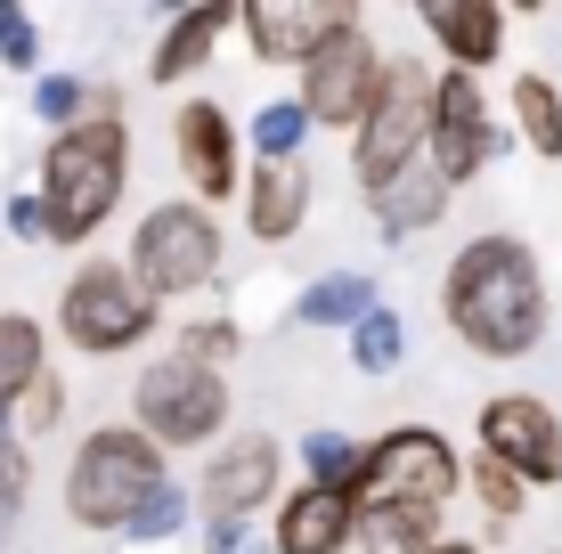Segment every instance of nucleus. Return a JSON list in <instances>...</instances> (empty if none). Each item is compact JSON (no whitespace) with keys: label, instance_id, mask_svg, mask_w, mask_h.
Masks as SVG:
<instances>
[{"label":"nucleus","instance_id":"obj_9","mask_svg":"<svg viewBox=\"0 0 562 554\" xmlns=\"http://www.w3.org/2000/svg\"><path fill=\"white\" fill-rule=\"evenodd\" d=\"M375 90H383V49L367 42V25L351 16L342 33H326L318 49L302 57V114H310V131H359L367 123V106H375Z\"/></svg>","mask_w":562,"mask_h":554},{"label":"nucleus","instance_id":"obj_29","mask_svg":"<svg viewBox=\"0 0 562 554\" xmlns=\"http://www.w3.org/2000/svg\"><path fill=\"white\" fill-rule=\"evenodd\" d=\"M180 522H188V489H180V482H164V489H155V498L123 522V539H171Z\"/></svg>","mask_w":562,"mask_h":554},{"label":"nucleus","instance_id":"obj_32","mask_svg":"<svg viewBox=\"0 0 562 554\" xmlns=\"http://www.w3.org/2000/svg\"><path fill=\"white\" fill-rule=\"evenodd\" d=\"M0 66H16V74L42 66V33H33V16L9 9V0H0Z\"/></svg>","mask_w":562,"mask_h":554},{"label":"nucleus","instance_id":"obj_15","mask_svg":"<svg viewBox=\"0 0 562 554\" xmlns=\"http://www.w3.org/2000/svg\"><path fill=\"white\" fill-rule=\"evenodd\" d=\"M424 33L440 42L449 74L481 82V66H497V49H506V9L497 0H424Z\"/></svg>","mask_w":562,"mask_h":554},{"label":"nucleus","instance_id":"obj_28","mask_svg":"<svg viewBox=\"0 0 562 554\" xmlns=\"http://www.w3.org/2000/svg\"><path fill=\"white\" fill-rule=\"evenodd\" d=\"M25 489H33V456H25V441H0V546L16 539V513H25Z\"/></svg>","mask_w":562,"mask_h":554},{"label":"nucleus","instance_id":"obj_19","mask_svg":"<svg viewBox=\"0 0 562 554\" xmlns=\"http://www.w3.org/2000/svg\"><path fill=\"white\" fill-rule=\"evenodd\" d=\"M49 375V342H42V318L25 310H0V441L16 425V399Z\"/></svg>","mask_w":562,"mask_h":554},{"label":"nucleus","instance_id":"obj_25","mask_svg":"<svg viewBox=\"0 0 562 554\" xmlns=\"http://www.w3.org/2000/svg\"><path fill=\"white\" fill-rule=\"evenodd\" d=\"M310 139V114L294 99H269L254 114V147H261V163H294V147Z\"/></svg>","mask_w":562,"mask_h":554},{"label":"nucleus","instance_id":"obj_22","mask_svg":"<svg viewBox=\"0 0 562 554\" xmlns=\"http://www.w3.org/2000/svg\"><path fill=\"white\" fill-rule=\"evenodd\" d=\"M375 310V285H367L359 270H335V278H318L302 294V318L310 327H359V318Z\"/></svg>","mask_w":562,"mask_h":554},{"label":"nucleus","instance_id":"obj_31","mask_svg":"<svg viewBox=\"0 0 562 554\" xmlns=\"http://www.w3.org/2000/svg\"><path fill=\"white\" fill-rule=\"evenodd\" d=\"M473 489H481V506H490V522H497V530H506L514 513H521V482H514L506 465H497V456H481V465H473Z\"/></svg>","mask_w":562,"mask_h":554},{"label":"nucleus","instance_id":"obj_7","mask_svg":"<svg viewBox=\"0 0 562 554\" xmlns=\"http://www.w3.org/2000/svg\"><path fill=\"white\" fill-rule=\"evenodd\" d=\"M424 147H432V74L424 66H383V90L367 106V123L351 131V171L375 196L383 180H400Z\"/></svg>","mask_w":562,"mask_h":554},{"label":"nucleus","instance_id":"obj_27","mask_svg":"<svg viewBox=\"0 0 562 554\" xmlns=\"http://www.w3.org/2000/svg\"><path fill=\"white\" fill-rule=\"evenodd\" d=\"M66 425V384L57 375H42L25 399H16V425H9V441H42V432H57Z\"/></svg>","mask_w":562,"mask_h":554},{"label":"nucleus","instance_id":"obj_33","mask_svg":"<svg viewBox=\"0 0 562 554\" xmlns=\"http://www.w3.org/2000/svg\"><path fill=\"white\" fill-rule=\"evenodd\" d=\"M9 237L49 245V221H42V196H33V188H16V196H9Z\"/></svg>","mask_w":562,"mask_h":554},{"label":"nucleus","instance_id":"obj_35","mask_svg":"<svg viewBox=\"0 0 562 554\" xmlns=\"http://www.w3.org/2000/svg\"><path fill=\"white\" fill-rule=\"evenodd\" d=\"M432 554H481V546H464V539H432Z\"/></svg>","mask_w":562,"mask_h":554},{"label":"nucleus","instance_id":"obj_5","mask_svg":"<svg viewBox=\"0 0 562 554\" xmlns=\"http://www.w3.org/2000/svg\"><path fill=\"white\" fill-rule=\"evenodd\" d=\"M131 416H139V432L155 449H204V441H221V425H228V375L164 351V359H147L139 384H131Z\"/></svg>","mask_w":562,"mask_h":554},{"label":"nucleus","instance_id":"obj_21","mask_svg":"<svg viewBox=\"0 0 562 554\" xmlns=\"http://www.w3.org/2000/svg\"><path fill=\"white\" fill-rule=\"evenodd\" d=\"M342 554H432V522H424V513H400V506H359Z\"/></svg>","mask_w":562,"mask_h":554},{"label":"nucleus","instance_id":"obj_3","mask_svg":"<svg viewBox=\"0 0 562 554\" xmlns=\"http://www.w3.org/2000/svg\"><path fill=\"white\" fill-rule=\"evenodd\" d=\"M164 482H171L164 449H155L139 425H99V432H82V449H74V465H66V513L82 530H114V539H123V522Z\"/></svg>","mask_w":562,"mask_h":554},{"label":"nucleus","instance_id":"obj_26","mask_svg":"<svg viewBox=\"0 0 562 554\" xmlns=\"http://www.w3.org/2000/svg\"><path fill=\"white\" fill-rule=\"evenodd\" d=\"M359 449L351 432H310L302 456H310V489H351V473H359Z\"/></svg>","mask_w":562,"mask_h":554},{"label":"nucleus","instance_id":"obj_20","mask_svg":"<svg viewBox=\"0 0 562 554\" xmlns=\"http://www.w3.org/2000/svg\"><path fill=\"white\" fill-rule=\"evenodd\" d=\"M228 25H237V9H221V0H204V9L171 16V33H164V49H155V66H147V74H155V82H180V74H196Z\"/></svg>","mask_w":562,"mask_h":554},{"label":"nucleus","instance_id":"obj_23","mask_svg":"<svg viewBox=\"0 0 562 554\" xmlns=\"http://www.w3.org/2000/svg\"><path fill=\"white\" fill-rule=\"evenodd\" d=\"M514 123H521V139H530L538 156H562V90L547 74H521L514 82Z\"/></svg>","mask_w":562,"mask_h":554},{"label":"nucleus","instance_id":"obj_1","mask_svg":"<svg viewBox=\"0 0 562 554\" xmlns=\"http://www.w3.org/2000/svg\"><path fill=\"white\" fill-rule=\"evenodd\" d=\"M440 318L464 351L481 359H521L547 335V278H538L521 237H473L440 278Z\"/></svg>","mask_w":562,"mask_h":554},{"label":"nucleus","instance_id":"obj_30","mask_svg":"<svg viewBox=\"0 0 562 554\" xmlns=\"http://www.w3.org/2000/svg\"><path fill=\"white\" fill-rule=\"evenodd\" d=\"M82 106H90V90L74 82V74H42V82H33V114H42V123H57V131L82 123Z\"/></svg>","mask_w":562,"mask_h":554},{"label":"nucleus","instance_id":"obj_11","mask_svg":"<svg viewBox=\"0 0 562 554\" xmlns=\"http://www.w3.org/2000/svg\"><path fill=\"white\" fill-rule=\"evenodd\" d=\"M490 147H497V123H490V99H481V82L473 74H440L432 82V171H440V188H464L481 163H490Z\"/></svg>","mask_w":562,"mask_h":554},{"label":"nucleus","instance_id":"obj_4","mask_svg":"<svg viewBox=\"0 0 562 554\" xmlns=\"http://www.w3.org/2000/svg\"><path fill=\"white\" fill-rule=\"evenodd\" d=\"M457 449L440 441L432 425H392L383 441L359 449V473H351V498L359 506H400V513H424L432 522L440 506L457 498Z\"/></svg>","mask_w":562,"mask_h":554},{"label":"nucleus","instance_id":"obj_14","mask_svg":"<svg viewBox=\"0 0 562 554\" xmlns=\"http://www.w3.org/2000/svg\"><path fill=\"white\" fill-rule=\"evenodd\" d=\"M171 147H180V171H188V188H196L204 213L221 196H237V123H228L212 99H188L171 114Z\"/></svg>","mask_w":562,"mask_h":554},{"label":"nucleus","instance_id":"obj_24","mask_svg":"<svg viewBox=\"0 0 562 554\" xmlns=\"http://www.w3.org/2000/svg\"><path fill=\"white\" fill-rule=\"evenodd\" d=\"M400 359H408V327H400V318L375 302V310L351 327V368H359V375H392Z\"/></svg>","mask_w":562,"mask_h":554},{"label":"nucleus","instance_id":"obj_13","mask_svg":"<svg viewBox=\"0 0 562 554\" xmlns=\"http://www.w3.org/2000/svg\"><path fill=\"white\" fill-rule=\"evenodd\" d=\"M278 441L269 432H245V441H228L221 456L204 465L196 482V506L212 513V522H245V513H261L269 498H278Z\"/></svg>","mask_w":562,"mask_h":554},{"label":"nucleus","instance_id":"obj_8","mask_svg":"<svg viewBox=\"0 0 562 554\" xmlns=\"http://www.w3.org/2000/svg\"><path fill=\"white\" fill-rule=\"evenodd\" d=\"M57 335L74 342L82 359H114V351H139L155 335V302L131 285V270L114 261H82L57 294Z\"/></svg>","mask_w":562,"mask_h":554},{"label":"nucleus","instance_id":"obj_18","mask_svg":"<svg viewBox=\"0 0 562 554\" xmlns=\"http://www.w3.org/2000/svg\"><path fill=\"white\" fill-rule=\"evenodd\" d=\"M367 204H375V228H383V237H416V228H432L440 213H449V188H440L432 156H416L400 180H383Z\"/></svg>","mask_w":562,"mask_h":554},{"label":"nucleus","instance_id":"obj_16","mask_svg":"<svg viewBox=\"0 0 562 554\" xmlns=\"http://www.w3.org/2000/svg\"><path fill=\"white\" fill-rule=\"evenodd\" d=\"M351 513H359L351 489H310V482H302L294 498L278 506V554H342Z\"/></svg>","mask_w":562,"mask_h":554},{"label":"nucleus","instance_id":"obj_17","mask_svg":"<svg viewBox=\"0 0 562 554\" xmlns=\"http://www.w3.org/2000/svg\"><path fill=\"white\" fill-rule=\"evenodd\" d=\"M302 221H310V180L294 163H261L254 180H245V228H254L261 245H285Z\"/></svg>","mask_w":562,"mask_h":554},{"label":"nucleus","instance_id":"obj_6","mask_svg":"<svg viewBox=\"0 0 562 554\" xmlns=\"http://www.w3.org/2000/svg\"><path fill=\"white\" fill-rule=\"evenodd\" d=\"M131 285H139L147 302H180L212 285L221 270V221L204 213V204H155V213L131 228Z\"/></svg>","mask_w":562,"mask_h":554},{"label":"nucleus","instance_id":"obj_12","mask_svg":"<svg viewBox=\"0 0 562 554\" xmlns=\"http://www.w3.org/2000/svg\"><path fill=\"white\" fill-rule=\"evenodd\" d=\"M359 9H342V0H245L237 25L245 42H254L261 66H302L310 49L326 42V33H342Z\"/></svg>","mask_w":562,"mask_h":554},{"label":"nucleus","instance_id":"obj_2","mask_svg":"<svg viewBox=\"0 0 562 554\" xmlns=\"http://www.w3.org/2000/svg\"><path fill=\"white\" fill-rule=\"evenodd\" d=\"M123 180H131V131H123V99L114 90H90L82 123L74 131H49V156H42V221H49V245H90L99 228L114 221L123 204Z\"/></svg>","mask_w":562,"mask_h":554},{"label":"nucleus","instance_id":"obj_10","mask_svg":"<svg viewBox=\"0 0 562 554\" xmlns=\"http://www.w3.org/2000/svg\"><path fill=\"white\" fill-rule=\"evenodd\" d=\"M481 456H497L521 489H530V482L554 489L562 482V425H554V408L530 399V392L481 399Z\"/></svg>","mask_w":562,"mask_h":554},{"label":"nucleus","instance_id":"obj_34","mask_svg":"<svg viewBox=\"0 0 562 554\" xmlns=\"http://www.w3.org/2000/svg\"><path fill=\"white\" fill-rule=\"evenodd\" d=\"M212 554H254V539H245V522H212Z\"/></svg>","mask_w":562,"mask_h":554}]
</instances>
